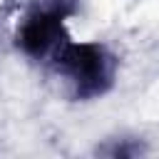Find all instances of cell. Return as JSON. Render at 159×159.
Instances as JSON below:
<instances>
[{
  "instance_id": "cell-1",
  "label": "cell",
  "mask_w": 159,
  "mask_h": 159,
  "mask_svg": "<svg viewBox=\"0 0 159 159\" xmlns=\"http://www.w3.org/2000/svg\"><path fill=\"white\" fill-rule=\"evenodd\" d=\"M57 72L67 77L77 99L102 97L112 87L114 62L99 42H67L55 55Z\"/></svg>"
},
{
  "instance_id": "cell-2",
  "label": "cell",
  "mask_w": 159,
  "mask_h": 159,
  "mask_svg": "<svg viewBox=\"0 0 159 159\" xmlns=\"http://www.w3.org/2000/svg\"><path fill=\"white\" fill-rule=\"evenodd\" d=\"M67 15H70V7L65 5V0L32 7L17 27V35H15L17 47L32 60L57 55V50L65 45V17Z\"/></svg>"
}]
</instances>
